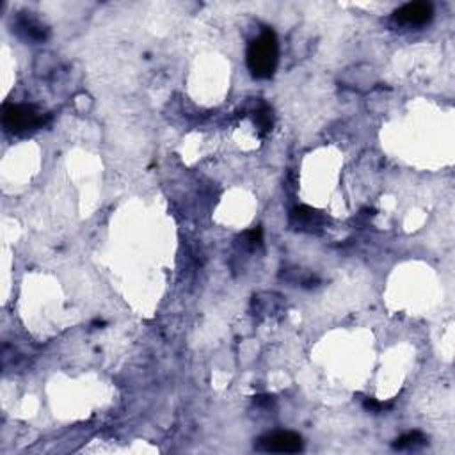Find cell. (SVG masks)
Returning a JSON list of instances; mask_svg holds the SVG:
<instances>
[{
	"instance_id": "6da1fadb",
	"label": "cell",
	"mask_w": 455,
	"mask_h": 455,
	"mask_svg": "<svg viewBox=\"0 0 455 455\" xmlns=\"http://www.w3.org/2000/svg\"><path fill=\"white\" fill-rule=\"evenodd\" d=\"M248 68L255 79H270L280 61V45L276 33L270 29L263 31L248 48Z\"/></svg>"
},
{
	"instance_id": "7a4b0ae2",
	"label": "cell",
	"mask_w": 455,
	"mask_h": 455,
	"mask_svg": "<svg viewBox=\"0 0 455 455\" xmlns=\"http://www.w3.org/2000/svg\"><path fill=\"white\" fill-rule=\"evenodd\" d=\"M2 123L13 133H23L38 128L43 123V116L33 105H4L2 111Z\"/></svg>"
},
{
	"instance_id": "3957f363",
	"label": "cell",
	"mask_w": 455,
	"mask_h": 455,
	"mask_svg": "<svg viewBox=\"0 0 455 455\" xmlns=\"http://www.w3.org/2000/svg\"><path fill=\"white\" fill-rule=\"evenodd\" d=\"M255 448L258 451H270V454H299L305 450V441L295 432L278 430L260 437Z\"/></svg>"
},
{
	"instance_id": "277c9868",
	"label": "cell",
	"mask_w": 455,
	"mask_h": 455,
	"mask_svg": "<svg viewBox=\"0 0 455 455\" xmlns=\"http://www.w3.org/2000/svg\"><path fill=\"white\" fill-rule=\"evenodd\" d=\"M432 4L427 2H409L393 13V18L398 23H407V26H425L432 20Z\"/></svg>"
},
{
	"instance_id": "5b68a950",
	"label": "cell",
	"mask_w": 455,
	"mask_h": 455,
	"mask_svg": "<svg viewBox=\"0 0 455 455\" xmlns=\"http://www.w3.org/2000/svg\"><path fill=\"white\" fill-rule=\"evenodd\" d=\"M320 214L313 208L299 207L292 212V222H295L297 230H305V228H313V226L320 224Z\"/></svg>"
},
{
	"instance_id": "8992f818",
	"label": "cell",
	"mask_w": 455,
	"mask_h": 455,
	"mask_svg": "<svg viewBox=\"0 0 455 455\" xmlns=\"http://www.w3.org/2000/svg\"><path fill=\"white\" fill-rule=\"evenodd\" d=\"M423 444H427V437L418 430H412V432L397 437L393 448L395 450H416V448H422Z\"/></svg>"
},
{
	"instance_id": "52a82bcc",
	"label": "cell",
	"mask_w": 455,
	"mask_h": 455,
	"mask_svg": "<svg viewBox=\"0 0 455 455\" xmlns=\"http://www.w3.org/2000/svg\"><path fill=\"white\" fill-rule=\"evenodd\" d=\"M273 112L269 111V109L267 107H263L262 111H258V114H256V118H255V121L258 123L260 126H262L263 130H269L270 126H273Z\"/></svg>"
},
{
	"instance_id": "ba28073f",
	"label": "cell",
	"mask_w": 455,
	"mask_h": 455,
	"mask_svg": "<svg viewBox=\"0 0 455 455\" xmlns=\"http://www.w3.org/2000/svg\"><path fill=\"white\" fill-rule=\"evenodd\" d=\"M365 409L366 411H372V412H380L384 411V409H390L391 404H384V402H377L373 400V398H366L365 400Z\"/></svg>"
}]
</instances>
